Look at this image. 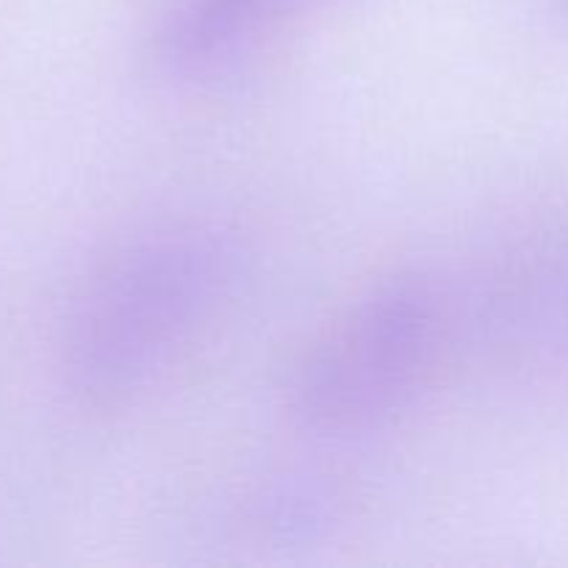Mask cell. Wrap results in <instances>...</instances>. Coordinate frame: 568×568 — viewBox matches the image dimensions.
I'll return each mask as SVG.
<instances>
[{"mask_svg": "<svg viewBox=\"0 0 568 568\" xmlns=\"http://www.w3.org/2000/svg\"><path fill=\"white\" fill-rule=\"evenodd\" d=\"M308 0H170L150 33L148 59L170 81L231 70L275 37Z\"/></svg>", "mask_w": 568, "mask_h": 568, "instance_id": "3957f363", "label": "cell"}, {"mask_svg": "<svg viewBox=\"0 0 568 568\" xmlns=\"http://www.w3.org/2000/svg\"><path fill=\"white\" fill-rule=\"evenodd\" d=\"M233 275L231 244L203 227H166L111 250L67 314L72 392L98 410L148 394L216 320Z\"/></svg>", "mask_w": 568, "mask_h": 568, "instance_id": "6da1fadb", "label": "cell"}, {"mask_svg": "<svg viewBox=\"0 0 568 568\" xmlns=\"http://www.w3.org/2000/svg\"><path fill=\"white\" fill-rule=\"evenodd\" d=\"M438 342L442 311L430 283L416 275L377 281L300 358L288 410L314 436L381 430L419 397Z\"/></svg>", "mask_w": 568, "mask_h": 568, "instance_id": "7a4b0ae2", "label": "cell"}]
</instances>
